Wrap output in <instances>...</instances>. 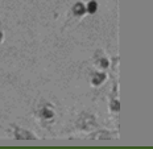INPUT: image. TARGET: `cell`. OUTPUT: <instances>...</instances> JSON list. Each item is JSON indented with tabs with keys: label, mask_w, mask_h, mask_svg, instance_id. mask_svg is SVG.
Segmentation results:
<instances>
[{
	"label": "cell",
	"mask_w": 153,
	"mask_h": 149,
	"mask_svg": "<svg viewBox=\"0 0 153 149\" xmlns=\"http://www.w3.org/2000/svg\"><path fill=\"white\" fill-rule=\"evenodd\" d=\"M11 129H12L11 133L16 140H37V136L33 132L21 128V127L16 124H11Z\"/></svg>",
	"instance_id": "6da1fadb"
},
{
	"label": "cell",
	"mask_w": 153,
	"mask_h": 149,
	"mask_svg": "<svg viewBox=\"0 0 153 149\" xmlns=\"http://www.w3.org/2000/svg\"><path fill=\"white\" fill-rule=\"evenodd\" d=\"M54 115H56V113H54V110H53V107L50 106L49 103L44 104V106L38 110V118L42 120L44 123L52 122V120L54 119Z\"/></svg>",
	"instance_id": "7a4b0ae2"
},
{
	"label": "cell",
	"mask_w": 153,
	"mask_h": 149,
	"mask_svg": "<svg viewBox=\"0 0 153 149\" xmlns=\"http://www.w3.org/2000/svg\"><path fill=\"white\" fill-rule=\"evenodd\" d=\"M107 79V74L104 71H95L91 75V85L92 86H100L102 83H104V81Z\"/></svg>",
	"instance_id": "3957f363"
},
{
	"label": "cell",
	"mask_w": 153,
	"mask_h": 149,
	"mask_svg": "<svg viewBox=\"0 0 153 149\" xmlns=\"http://www.w3.org/2000/svg\"><path fill=\"white\" fill-rule=\"evenodd\" d=\"M71 12L75 17H82L83 15L87 13V9H86V5L83 4V3L78 1L71 7Z\"/></svg>",
	"instance_id": "277c9868"
},
{
	"label": "cell",
	"mask_w": 153,
	"mask_h": 149,
	"mask_svg": "<svg viewBox=\"0 0 153 149\" xmlns=\"http://www.w3.org/2000/svg\"><path fill=\"white\" fill-rule=\"evenodd\" d=\"M95 61H97L95 63H97L100 69H107L108 66H110V61L103 56V53H102V58H98V56H95Z\"/></svg>",
	"instance_id": "5b68a950"
},
{
	"label": "cell",
	"mask_w": 153,
	"mask_h": 149,
	"mask_svg": "<svg viewBox=\"0 0 153 149\" xmlns=\"http://www.w3.org/2000/svg\"><path fill=\"white\" fill-rule=\"evenodd\" d=\"M86 9H87V13L94 15L95 12L98 11V3L95 1V0H90V1L87 3V5H86Z\"/></svg>",
	"instance_id": "8992f818"
},
{
	"label": "cell",
	"mask_w": 153,
	"mask_h": 149,
	"mask_svg": "<svg viewBox=\"0 0 153 149\" xmlns=\"http://www.w3.org/2000/svg\"><path fill=\"white\" fill-rule=\"evenodd\" d=\"M3 41H4V33H3V29L0 27V45L3 44Z\"/></svg>",
	"instance_id": "52a82bcc"
}]
</instances>
